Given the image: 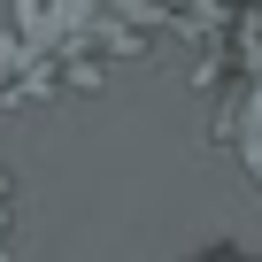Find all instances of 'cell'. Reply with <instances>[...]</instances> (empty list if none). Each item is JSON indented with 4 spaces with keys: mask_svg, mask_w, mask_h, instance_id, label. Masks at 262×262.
<instances>
[{
    "mask_svg": "<svg viewBox=\"0 0 262 262\" xmlns=\"http://www.w3.org/2000/svg\"><path fill=\"white\" fill-rule=\"evenodd\" d=\"M0 247H8V185H0Z\"/></svg>",
    "mask_w": 262,
    "mask_h": 262,
    "instance_id": "7a4b0ae2",
    "label": "cell"
},
{
    "mask_svg": "<svg viewBox=\"0 0 262 262\" xmlns=\"http://www.w3.org/2000/svg\"><path fill=\"white\" fill-rule=\"evenodd\" d=\"M193 262H262V254H247V247H231V239H216V247H201Z\"/></svg>",
    "mask_w": 262,
    "mask_h": 262,
    "instance_id": "6da1fadb",
    "label": "cell"
}]
</instances>
